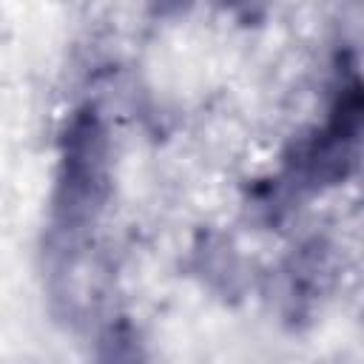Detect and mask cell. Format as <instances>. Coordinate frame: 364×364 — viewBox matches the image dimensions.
<instances>
[{
    "label": "cell",
    "mask_w": 364,
    "mask_h": 364,
    "mask_svg": "<svg viewBox=\"0 0 364 364\" xmlns=\"http://www.w3.org/2000/svg\"><path fill=\"white\" fill-rule=\"evenodd\" d=\"M105 139L97 117L80 114L65 134V156H63V179L57 210L63 225L74 228L77 222H88L105 196Z\"/></svg>",
    "instance_id": "1"
}]
</instances>
